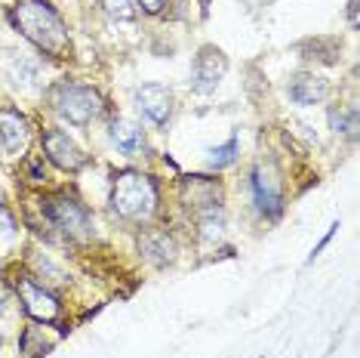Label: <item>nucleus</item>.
<instances>
[{"instance_id": "f257e3e1", "label": "nucleus", "mask_w": 360, "mask_h": 358, "mask_svg": "<svg viewBox=\"0 0 360 358\" xmlns=\"http://www.w3.org/2000/svg\"><path fill=\"white\" fill-rule=\"evenodd\" d=\"M13 25L19 28L37 50H44L50 56L71 53L68 28H65L62 16L53 10V4H46V0H25V4H19L13 10Z\"/></svg>"}, {"instance_id": "f03ea898", "label": "nucleus", "mask_w": 360, "mask_h": 358, "mask_svg": "<svg viewBox=\"0 0 360 358\" xmlns=\"http://www.w3.org/2000/svg\"><path fill=\"white\" fill-rule=\"evenodd\" d=\"M111 207L117 216L142 223L158 210V185L142 173H120L111 185Z\"/></svg>"}, {"instance_id": "7ed1b4c3", "label": "nucleus", "mask_w": 360, "mask_h": 358, "mask_svg": "<svg viewBox=\"0 0 360 358\" xmlns=\"http://www.w3.org/2000/svg\"><path fill=\"white\" fill-rule=\"evenodd\" d=\"M50 102L56 109V115L62 121L75 127H86L93 124L96 118L102 115V99L93 87H84V84H59L53 87L50 93Z\"/></svg>"}, {"instance_id": "20e7f679", "label": "nucleus", "mask_w": 360, "mask_h": 358, "mask_svg": "<svg viewBox=\"0 0 360 358\" xmlns=\"http://www.w3.org/2000/svg\"><path fill=\"white\" fill-rule=\"evenodd\" d=\"M46 216L59 232H65L68 238H89L93 235V216L89 210L75 198H65V195H56V198L46 201Z\"/></svg>"}, {"instance_id": "39448f33", "label": "nucleus", "mask_w": 360, "mask_h": 358, "mask_svg": "<svg viewBox=\"0 0 360 358\" xmlns=\"http://www.w3.org/2000/svg\"><path fill=\"white\" fill-rule=\"evenodd\" d=\"M15 288H19V300H22V309L31 315L34 321H44L50 324L59 319V303H56V297L50 290H44L40 284L31 278V275H22L19 281H15Z\"/></svg>"}, {"instance_id": "423d86ee", "label": "nucleus", "mask_w": 360, "mask_h": 358, "mask_svg": "<svg viewBox=\"0 0 360 358\" xmlns=\"http://www.w3.org/2000/svg\"><path fill=\"white\" fill-rule=\"evenodd\" d=\"M228 71V59L216 47H200V53L194 56V71H191V87L198 93H212L219 87V80Z\"/></svg>"}, {"instance_id": "0eeeda50", "label": "nucleus", "mask_w": 360, "mask_h": 358, "mask_svg": "<svg viewBox=\"0 0 360 358\" xmlns=\"http://www.w3.org/2000/svg\"><path fill=\"white\" fill-rule=\"evenodd\" d=\"M136 109L154 127H163L173 115V93L163 84H142L136 90Z\"/></svg>"}, {"instance_id": "6e6552de", "label": "nucleus", "mask_w": 360, "mask_h": 358, "mask_svg": "<svg viewBox=\"0 0 360 358\" xmlns=\"http://www.w3.org/2000/svg\"><path fill=\"white\" fill-rule=\"evenodd\" d=\"M44 152L46 158L53 161L59 170H68V173H75V170L84 167L86 154L77 149V142L71 140L68 133H62V130H46L44 133Z\"/></svg>"}, {"instance_id": "1a4fd4ad", "label": "nucleus", "mask_w": 360, "mask_h": 358, "mask_svg": "<svg viewBox=\"0 0 360 358\" xmlns=\"http://www.w3.org/2000/svg\"><path fill=\"white\" fill-rule=\"evenodd\" d=\"M252 198H256V207L265 216L277 219L283 214V192H281V183H277L274 170H268V167L252 170Z\"/></svg>"}, {"instance_id": "9d476101", "label": "nucleus", "mask_w": 360, "mask_h": 358, "mask_svg": "<svg viewBox=\"0 0 360 358\" xmlns=\"http://www.w3.org/2000/svg\"><path fill=\"white\" fill-rule=\"evenodd\" d=\"M28 142V121L13 105H0V145L6 152H19Z\"/></svg>"}, {"instance_id": "9b49d317", "label": "nucleus", "mask_w": 360, "mask_h": 358, "mask_svg": "<svg viewBox=\"0 0 360 358\" xmlns=\"http://www.w3.org/2000/svg\"><path fill=\"white\" fill-rule=\"evenodd\" d=\"M0 71L13 80L15 87H34L37 80V62L31 59L28 53H19V50H4L0 56Z\"/></svg>"}, {"instance_id": "f8f14e48", "label": "nucleus", "mask_w": 360, "mask_h": 358, "mask_svg": "<svg viewBox=\"0 0 360 358\" xmlns=\"http://www.w3.org/2000/svg\"><path fill=\"white\" fill-rule=\"evenodd\" d=\"M286 93L296 105H317L326 99V80L317 75H292L286 84Z\"/></svg>"}, {"instance_id": "ddd939ff", "label": "nucleus", "mask_w": 360, "mask_h": 358, "mask_svg": "<svg viewBox=\"0 0 360 358\" xmlns=\"http://www.w3.org/2000/svg\"><path fill=\"white\" fill-rule=\"evenodd\" d=\"M139 250L142 257L154 266H169L176 259V241L167 232H148L139 238Z\"/></svg>"}, {"instance_id": "4468645a", "label": "nucleus", "mask_w": 360, "mask_h": 358, "mask_svg": "<svg viewBox=\"0 0 360 358\" xmlns=\"http://www.w3.org/2000/svg\"><path fill=\"white\" fill-rule=\"evenodd\" d=\"M111 142L117 145L120 154H136L145 149V133L129 121H114L111 124Z\"/></svg>"}, {"instance_id": "2eb2a0df", "label": "nucleus", "mask_w": 360, "mask_h": 358, "mask_svg": "<svg viewBox=\"0 0 360 358\" xmlns=\"http://www.w3.org/2000/svg\"><path fill=\"white\" fill-rule=\"evenodd\" d=\"M198 214V226H200V235L203 238H219L225 229V210L219 204H207L200 210H194Z\"/></svg>"}, {"instance_id": "dca6fc26", "label": "nucleus", "mask_w": 360, "mask_h": 358, "mask_svg": "<svg viewBox=\"0 0 360 358\" xmlns=\"http://www.w3.org/2000/svg\"><path fill=\"white\" fill-rule=\"evenodd\" d=\"M330 127L335 133H345L348 140L357 136V109L354 105H342V109H333L330 111Z\"/></svg>"}, {"instance_id": "f3484780", "label": "nucleus", "mask_w": 360, "mask_h": 358, "mask_svg": "<svg viewBox=\"0 0 360 358\" xmlns=\"http://www.w3.org/2000/svg\"><path fill=\"white\" fill-rule=\"evenodd\" d=\"M237 154H240V140L237 136H231L225 145H219V149H210V167L212 170H225V167H231L234 161H237Z\"/></svg>"}, {"instance_id": "a211bd4d", "label": "nucleus", "mask_w": 360, "mask_h": 358, "mask_svg": "<svg viewBox=\"0 0 360 358\" xmlns=\"http://www.w3.org/2000/svg\"><path fill=\"white\" fill-rule=\"evenodd\" d=\"M99 6L111 16V19H120V22H129L136 16L133 0H99Z\"/></svg>"}, {"instance_id": "6ab92c4d", "label": "nucleus", "mask_w": 360, "mask_h": 358, "mask_svg": "<svg viewBox=\"0 0 360 358\" xmlns=\"http://www.w3.org/2000/svg\"><path fill=\"white\" fill-rule=\"evenodd\" d=\"M335 232H339V223H333V226H330V232H326V235H323V238H321V244H317V247H314V250H311L308 263H314V257H317V254H321V250L326 247V244H330V238H333V235H335Z\"/></svg>"}, {"instance_id": "aec40b11", "label": "nucleus", "mask_w": 360, "mask_h": 358, "mask_svg": "<svg viewBox=\"0 0 360 358\" xmlns=\"http://www.w3.org/2000/svg\"><path fill=\"white\" fill-rule=\"evenodd\" d=\"M139 6H142L148 16H158L163 13V6H167V0H139Z\"/></svg>"}, {"instance_id": "412c9836", "label": "nucleus", "mask_w": 360, "mask_h": 358, "mask_svg": "<svg viewBox=\"0 0 360 358\" xmlns=\"http://www.w3.org/2000/svg\"><path fill=\"white\" fill-rule=\"evenodd\" d=\"M0 235H13V216L6 214L4 204H0Z\"/></svg>"}, {"instance_id": "4be33fe9", "label": "nucleus", "mask_w": 360, "mask_h": 358, "mask_svg": "<svg viewBox=\"0 0 360 358\" xmlns=\"http://www.w3.org/2000/svg\"><path fill=\"white\" fill-rule=\"evenodd\" d=\"M348 19H351V25L357 28V0H348Z\"/></svg>"}, {"instance_id": "5701e85b", "label": "nucleus", "mask_w": 360, "mask_h": 358, "mask_svg": "<svg viewBox=\"0 0 360 358\" xmlns=\"http://www.w3.org/2000/svg\"><path fill=\"white\" fill-rule=\"evenodd\" d=\"M0 343H4V340H0Z\"/></svg>"}]
</instances>
